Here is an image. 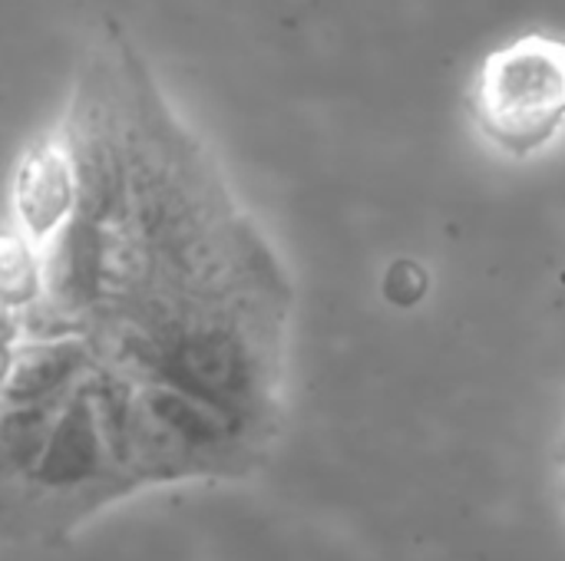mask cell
<instances>
[{
    "mask_svg": "<svg viewBox=\"0 0 565 561\" xmlns=\"http://www.w3.org/2000/svg\"><path fill=\"white\" fill-rule=\"evenodd\" d=\"M384 291H387V298L397 301V304H414V301H420L424 291H427V271L417 268V265H411V261H397V265H391V271H387Z\"/></svg>",
    "mask_w": 565,
    "mask_h": 561,
    "instance_id": "cell-4",
    "label": "cell"
},
{
    "mask_svg": "<svg viewBox=\"0 0 565 561\" xmlns=\"http://www.w3.org/2000/svg\"><path fill=\"white\" fill-rule=\"evenodd\" d=\"M470 112L480 136L513 159L546 149L565 126V40L523 33L490 50L473 76Z\"/></svg>",
    "mask_w": 565,
    "mask_h": 561,
    "instance_id": "cell-3",
    "label": "cell"
},
{
    "mask_svg": "<svg viewBox=\"0 0 565 561\" xmlns=\"http://www.w3.org/2000/svg\"><path fill=\"white\" fill-rule=\"evenodd\" d=\"M0 489L7 539H26L40 546L66 542L103 509L139 493L116 463L93 407L79 400L60 410L53 433L30 473Z\"/></svg>",
    "mask_w": 565,
    "mask_h": 561,
    "instance_id": "cell-2",
    "label": "cell"
},
{
    "mask_svg": "<svg viewBox=\"0 0 565 561\" xmlns=\"http://www.w3.org/2000/svg\"><path fill=\"white\" fill-rule=\"evenodd\" d=\"M56 136L73 165L66 212L40 238L3 231L0 420L46 446L79 400L113 450L136 400L175 397L268 456L295 284L113 17L79 53Z\"/></svg>",
    "mask_w": 565,
    "mask_h": 561,
    "instance_id": "cell-1",
    "label": "cell"
}]
</instances>
